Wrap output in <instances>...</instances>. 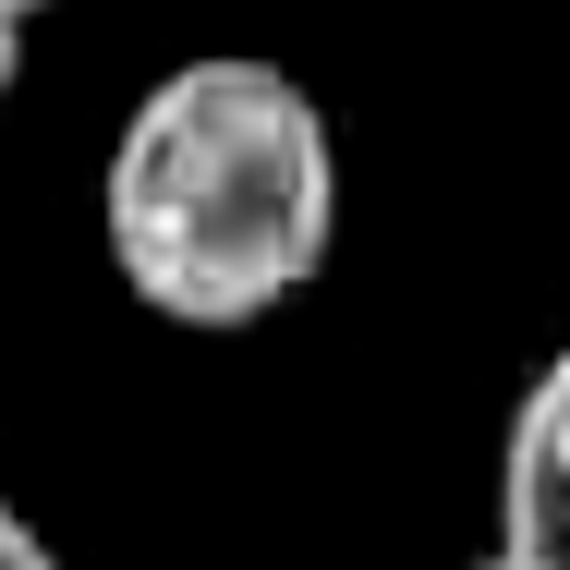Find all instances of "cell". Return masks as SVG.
Masks as SVG:
<instances>
[{"instance_id": "1", "label": "cell", "mask_w": 570, "mask_h": 570, "mask_svg": "<svg viewBox=\"0 0 570 570\" xmlns=\"http://www.w3.org/2000/svg\"><path fill=\"white\" fill-rule=\"evenodd\" d=\"M98 230L146 316L267 328L292 292H316L341 243V146L316 86L255 49L170 61L110 134Z\"/></svg>"}, {"instance_id": "6", "label": "cell", "mask_w": 570, "mask_h": 570, "mask_svg": "<svg viewBox=\"0 0 570 570\" xmlns=\"http://www.w3.org/2000/svg\"><path fill=\"white\" fill-rule=\"evenodd\" d=\"M485 570H522V559H485Z\"/></svg>"}, {"instance_id": "3", "label": "cell", "mask_w": 570, "mask_h": 570, "mask_svg": "<svg viewBox=\"0 0 570 570\" xmlns=\"http://www.w3.org/2000/svg\"><path fill=\"white\" fill-rule=\"evenodd\" d=\"M0 570H61L49 547H37V522H24V510H0Z\"/></svg>"}, {"instance_id": "2", "label": "cell", "mask_w": 570, "mask_h": 570, "mask_svg": "<svg viewBox=\"0 0 570 570\" xmlns=\"http://www.w3.org/2000/svg\"><path fill=\"white\" fill-rule=\"evenodd\" d=\"M498 559L522 570H570V341L534 364L510 450H498Z\"/></svg>"}, {"instance_id": "5", "label": "cell", "mask_w": 570, "mask_h": 570, "mask_svg": "<svg viewBox=\"0 0 570 570\" xmlns=\"http://www.w3.org/2000/svg\"><path fill=\"white\" fill-rule=\"evenodd\" d=\"M0 12H12V24H37V12H49V0H0Z\"/></svg>"}, {"instance_id": "4", "label": "cell", "mask_w": 570, "mask_h": 570, "mask_svg": "<svg viewBox=\"0 0 570 570\" xmlns=\"http://www.w3.org/2000/svg\"><path fill=\"white\" fill-rule=\"evenodd\" d=\"M12 86H24V24L0 12V110H12Z\"/></svg>"}]
</instances>
